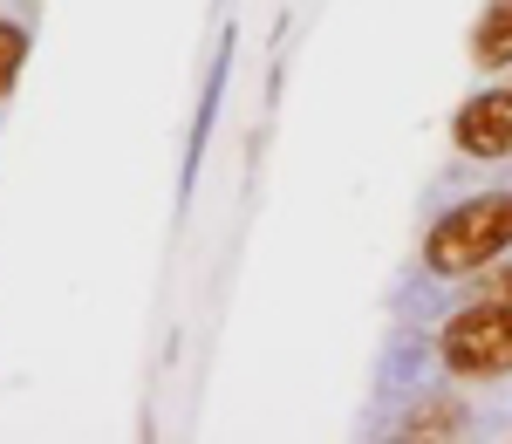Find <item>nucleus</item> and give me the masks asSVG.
Returning <instances> with one entry per match:
<instances>
[{
	"instance_id": "obj_1",
	"label": "nucleus",
	"mask_w": 512,
	"mask_h": 444,
	"mask_svg": "<svg viewBox=\"0 0 512 444\" xmlns=\"http://www.w3.org/2000/svg\"><path fill=\"white\" fill-rule=\"evenodd\" d=\"M506 246H512V192H478L431 226L424 260H431V274H485Z\"/></svg>"
},
{
	"instance_id": "obj_2",
	"label": "nucleus",
	"mask_w": 512,
	"mask_h": 444,
	"mask_svg": "<svg viewBox=\"0 0 512 444\" xmlns=\"http://www.w3.org/2000/svg\"><path fill=\"white\" fill-rule=\"evenodd\" d=\"M444 369L451 376H512V301H492L478 294L472 308H458L444 322Z\"/></svg>"
},
{
	"instance_id": "obj_3",
	"label": "nucleus",
	"mask_w": 512,
	"mask_h": 444,
	"mask_svg": "<svg viewBox=\"0 0 512 444\" xmlns=\"http://www.w3.org/2000/svg\"><path fill=\"white\" fill-rule=\"evenodd\" d=\"M451 137H458L465 158H512V89L472 96L458 110V123H451Z\"/></svg>"
},
{
	"instance_id": "obj_4",
	"label": "nucleus",
	"mask_w": 512,
	"mask_h": 444,
	"mask_svg": "<svg viewBox=\"0 0 512 444\" xmlns=\"http://www.w3.org/2000/svg\"><path fill=\"white\" fill-rule=\"evenodd\" d=\"M472 55L485 69H512V0H492L472 28Z\"/></svg>"
},
{
	"instance_id": "obj_5",
	"label": "nucleus",
	"mask_w": 512,
	"mask_h": 444,
	"mask_svg": "<svg viewBox=\"0 0 512 444\" xmlns=\"http://www.w3.org/2000/svg\"><path fill=\"white\" fill-rule=\"evenodd\" d=\"M21 62H28V28L0 21V96L14 89V76H21Z\"/></svg>"
},
{
	"instance_id": "obj_6",
	"label": "nucleus",
	"mask_w": 512,
	"mask_h": 444,
	"mask_svg": "<svg viewBox=\"0 0 512 444\" xmlns=\"http://www.w3.org/2000/svg\"><path fill=\"white\" fill-rule=\"evenodd\" d=\"M458 424H465V417H458L451 404H431V410H417V417H410V438H451Z\"/></svg>"
},
{
	"instance_id": "obj_7",
	"label": "nucleus",
	"mask_w": 512,
	"mask_h": 444,
	"mask_svg": "<svg viewBox=\"0 0 512 444\" xmlns=\"http://www.w3.org/2000/svg\"><path fill=\"white\" fill-rule=\"evenodd\" d=\"M492 301H512V267H492V281H485Z\"/></svg>"
}]
</instances>
